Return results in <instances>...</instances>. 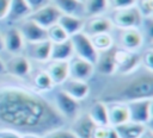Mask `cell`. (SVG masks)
I'll use <instances>...</instances> for the list:
<instances>
[{
  "label": "cell",
  "instance_id": "cell-18",
  "mask_svg": "<svg viewBox=\"0 0 153 138\" xmlns=\"http://www.w3.org/2000/svg\"><path fill=\"white\" fill-rule=\"evenodd\" d=\"M115 50L116 48H111L109 50L98 52L97 61L94 63V68L97 67V70L100 74L104 75H111L116 73V62H115Z\"/></svg>",
  "mask_w": 153,
  "mask_h": 138
},
{
  "label": "cell",
  "instance_id": "cell-38",
  "mask_svg": "<svg viewBox=\"0 0 153 138\" xmlns=\"http://www.w3.org/2000/svg\"><path fill=\"white\" fill-rule=\"evenodd\" d=\"M140 138H153V132H152L151 127H147L145 130V132L140 136Z\"/></svg>",
  "mask_w": 153,
  "mask_h": 138
},
{
  "label": "cell",
  "instance_id": "cell-12",
  "mask_svg": "<svg viewBox=\"0 0 153 138\" xmlns=\"http://www.w3.org/2000/svg\"><path fill=\"white\" fill-rule=\"evenodd\" d=\"M18 29H19L25 43H35V42H41V40L48 39L47 30L43 29L42 26L37 25L29 18L22 20L20 26Z\"/></svg>",
  "mask_w": 153,
  "mask_h": 138
},
{
  "label": "cell",
  "instance_id": "cell-3",
  "mask_svg": "<svg viewBox=\"0 0 153 138\" xmlns=\"http://www.w3.org/2000/svg\"><path fill=\"white\" fill-rule=\"evenodd\" d=\"M109 18L111 19L112 25L117 29H139L143 23V18L135 5L112 10Z\"/></svg>",
  "mask_w": 153,
  "mask_h": 138
},
{
  "label": "cell",
  "instance_id": "cell-37",
  "mask_svg": "<svg viewBox=\"0 0 153 138\" xmlns=\"http://www.w3.org/2000/svg\"><path fill=\"white\" fill-rule=\"evenodd\" d=\"M152 50H148L145 52L143 57H142V61H143V64H145V69L147 70H151L153 69V65H152Z\"/></svg>",
  "mask_w": 153,
  "mask_h": 138
},
{
  "label": "cell",
  "instance_id": "cell-19",
  "mask_svg": "<svg viewBox=\"0 0 153 138\" xmlns=\"http://www.w3.org/2000/svg\"><path fill=\"white\" fill-rule=\"evenodd\" d=\"M45 71L50 76L54 84H61L69 77L68 61H50Z\"/></svg>",
  "mask_w": 153,
  "mask_h": 138
},
{
  "label": "cell",
  "instance_id": "cell-24",
  "mask_svg": "<svg viewBox=\"0 0 153 138\" xmlns=\"http://www.w3.org/2000/svg\"><path fill=\"white\" fill-rule=\"evenodd\" d=\"M57 24L65 30V32L68 34V37L81 32L84 27V20L80 17L76 15H71V14H61Z\"/></svg>",
  "mask_w": 153,
  "mask_h": 138
},
{
  "label": "cell",
  "instance_id": "cell-2",
  "mask_svg": "<svg viewBox=\"0 0 153 138\" xmlns=\"http://www.w3.org/2000/svg\"><path fill=\"white\" fill-rule=\"evenodd\" d=\"M153 96V76L152 71L147 70L146 74L135 75L126 82H122L115 92L110 93L104 99V102L122 101L129 102L139 99H152Z\"/></svg>",
  "mask_w": 153,
  "mask_h": 138
},
{
  "label": "cell",
  "instance_id": "cell-39",
  "mask_svg": "<svg viewBox=\"0 0 153 138\" xmlns=\"http://www.w3.org/2000/svg\"><path fill=\"white\" fill-rule=\"evenodd\" d=\"M22 138H41L37 133H22Z\"/></svg>",
  "mask_w": 153,
  "mask_h": 138
},
{
  "label": "cell",
  "instance_id": "cell-25",
  "mask_svg": "<svg viewBox=\"0 0 153 138\" xmlns=\"http://www.w3.org/2000/svg\"><path fill=\"white\" fill-rule=\"evenodd\" d=\"M31 12L32 11L25 0H11L6 18H8L12 21H19L26 19Z\"/></svg>",
  "mask_w": 153,
  "mask_h": 138
},
{
  "label": "cell",
  "instance_id": "cell-21",
  "mask_svg": "<svg viewBox=\"0 0 153 138\" xmlns=\"http://www.w3.org/2000/svg\"><path fill=\"white\" fill-rule=\"evenodd\" d=\"M50 2L61 12V14H71L80 18L85 15L84 4L80 0H50Z\"/></svg>",
  "mask_w": 153,
  "mask_h": 138
},
{
  "label": "cell",
  "instance_id": "cell-17",
  "mask_svg": "<svg viewBox=\"0 0 153 138\" xmlns=\"http://www.w3.org/2000/svg\"><path fill=\"white\" fill-rule=\"evenodd\" d=\"M2 40H4V49H6L8 52L14 55L23 51L25 46V42L18 27L8 29L5 32V34H2Z\"/></svg>",
  "mask_w": 153,
  "mask_h": 138
},
{
  "label": "cell",
  "instance_id": "cell-22",
  "mask_svg": "<svg viewBox=\"0 0 153 138\" xmlns=\"http://www.w3.org/2000/svg\"><path fill=\"white\" fill-rule=\"evenodd\" d=\"M118 134V138H140V136L148 127L143 124H139L131 120H128L121 125L114 126Z\"/></svg>",
  "mask_w": 153,
  "mask_h": 138
},
{
  "label": "cell",
  "instance_id": "cell-10",
  "mask_svg": "<svg viewBox=\"0 0 153 138\" xmlns=\"http://www.w3.org/2000/svg\"><path fill=\"white\" fill-rule=\"evenodd\" d=\"M68 67H69V77L81 81H87L93 75L94 71V65L92 63L75 55L68 61Z\"/></svg>",
  "mask_w": 153,
  "mask_h": 138
},
{
  "label": "cell",
  "instance_id": "cell-15",
  "mask_svg": "<svg viewBox=\"0 0 153 138\" xmlns=\"http://www.w3.org/2000/svg\"><path fill=\"white\" fill-rule=\"evenodd\" d=\"M5 69L17 77H26L31 73V63L26 56L17 54L5 63Z\"/></svg>",
  "mask_w": 153,
  "mask_h": 138
},
{
  "label": "cell",
  "instance_id": "cell-13",
  "mask_svg": "<svg viewBox=\"0 0 153 138\" xmlns=\"http://www.w3.org/2000/svg\"><path fill=\"white\" fill-rule=\"evenodd\" d=\"M60 89L78 101H81L87 98L90 93V86L87 81H81L72 77H68L66 81H63L60 84Z\"/></svg>",
  "mask_w": 153,
  "mask_h": 138
},
{
  "label": "cell",
  "instance_id": "cell-28",
  "mask_svg": "<svg viewBox=\"0 0 153 138\" xmlns=\"http://www.w3.org/2000/svg\"><path fill=\"white\" fill-rule=\"evenodd\" d=\"M92 45L94 46V49L98 52L109 50L111 48H114V37L111 36L110 32H104V33H97L93 36H88Z\"/></svg>",
  "mask_w": 153,
  "mask_h": 138
},
{
  "label": "cell",
  "instance_id": "cell-27",
  "mask_svg": "<svg viewBox=\"0 0 153 138\" xmlns=\"http://www.w3.org/2000/svg\"><path fill=\"white\" fill-rule=\"evenodd\" d=\"M84 12L87 17L104 14L109 8L108 0H84Z\"/></svg>",
  "mask_w": 153,
  "mask_h": 138
},
{
  "label": "cell",
  "instance_id": "cell-16",
  "mask_svg": "<svg viewBox=\"0 0 153 138\" xmlns=\"http://www.w3.org/2000/svg\"><path fill=\"white\" fill-rule=\"evenodd\" d=\"M26 44V57L32 58L38 62H47L50 59V50L51 43L45 39L35 43H25Z\"/></svg>",
  "mask_w": 153,
  "mask_h": 138
},
{
  "label": "cell",
  "instance_id": "cell-34",
  "mask_svg": "<svg viewBox=\"0 0 153 138\" xmlns=\"http://www.w3.org/2000/svg\"><path fill=\"white\" fill-rule=\"evenodd\" d=\"M0 138H22V133L11 128H0Z\"/></svg>",
  "mask_w": 153,
  "mask_h": 138
},
{
  "label": "cell",
  "instance_id": "cell-11",
  "mask_svg": "<svg viewBox=\"0 0 153 138\" xmlns=\"http://www.w3.org/2000/svg\"><path fill=\"white\" fill-rule=\"evenodd\" d=\"M114 29L112 21L109 17L100 14V15H93L88 17L86 21H84L82 32L87 36H93L97 33H104V32H111Z\"/></svg>",
  "mask_w": 153,
  "mask_h": 138
},
{
  "label": "cell",
  "instance_id": "cell-31",
  "mask_svg": "<svg viewBox=\"0 0 153 138\" xmlns=\"http://www.w3.org/2000/svg\"><path fill=\"white\" fill-rule=\"evenodd\" d=\"M41 138H78V136L71 128H65L62 126L42 134Z\"/></svg>",
  "mask_w": 153,
  "mask_h": 138
},
{
  "label": "cell",
  "instance_id": "cell-7",
  "mask_svg": "<svg viewBox=\"0 0 153 138\" xmlns=\"http://www.w3.org/2000/svg\"><path fill=\"white\" fill-rule=\"evenodd\" d=\"M140 56L136 52L127 51L121 48H116L115 50V62H116V73H121L123 75L133 74L140 64Z\"/></svg>",
  "mask_w": 153,
  "mask_h": 138
},
{
  "label": "cell",
  "instance_id": "cell-35",
  "mask_svg": "<svg viewBox=\"0 0 153 138\" xmlns=\"http://www.w3.org/2000/svg\"><path fill=\"white\" fill-rule=\"evenodd\" d=\"M26 4L29 5V7L31 8V11H35V10H38L45 5H48L50 2V0H25Z\"/></svg>",
  "mask_w": 153,
  "mask_h": 138
},
{
  "label": "cell",
  "instance_id": "cell-29",
  "mask_svg": "<svg viewBox=\"0 0 153 138\" xmlns=\"http://www.w3.org/2000/svg\"><path fill=\"white\" fill-rule=\"evenodd\" d=\"M33 84L36 87V89L38 92H47L50 90L54 86L50 76L48 75V73L45 70L38 71L35 76H33Z\"/></svg>",
  "mask_w": 153,
  "mask_h": 138
},
{
  "label": "cell",
  "instance_id": "cell-9",
  "mask_svg": "<svg viewBox=\"0 0 153 138\" xmlns=\"http://www.w3.org/2000/svg\"><path fill=\"white\" fill-rule=\"evenodd\" d=\"M118 43L121 49L136 52L143 44V34L139 29H118Z\"/></svg>",
  "mask_w": 153,
  "mask_h": 138
},
{
  "label": "cell",
  "instance_id": "cell-5",
  "mask_svg": "<svg viewBox=\"0 0 153 138\" xmlns=\"http://www.w3.org/2000/svg\"><path fill=\"white\" fill-rule=\"evenodd\" d=\"M129 120L148 126L152 120V99H139L127 102Z\"/></svg>",
  "mask_w": 153,
  "mask_h": 138
},
{
  "label": "cell",
  "instance_id": "cell-36",
  "mask_svg": "<svg viewBox=\"0 0 153 138\" xmlns=\"http://www.w3.org/2000/svg\"><path fill=\"white\" fill-rule=\"evenodd\" d=\"M10 4H11V0H0V20L7 17Z\"/></svg>",
  "mask_w": 153,
  "mask_h": 138
},
{
  "label": "cell",
  "instance_id": "cell-32",
  "mask_svg": "<svg viewBox=\"0 0 153 138\" xmlns=\"http://www.w3.org/2000/svg\"><path fill=\"white\" fill-rule=\"evenodd\" d=\"M136 8L141 13L142 18L151 19L153 14V0H136Z\"/></svg>",
  "mask_w": 153,
  "mask_h": 138
},
{
  "label": "cell",
  "instance_id": "cell-41",
  "mask_svg": "<svg viewBox=\"0 0 153 138\" xmlns=\"http://www.w3.org/2000/svg\"><path fill=\"white\" fill-rule=\"evenodd\" d=\"M4 50V40H2V34L0 33V51Z\"/></svg>",
  "mask_w": 153,
  "mask_h": 138
},
{
  "label": "cell",
  "instance_id": "cell-14",
  "mask_svg": "<svg viewBox=\"0 0 153 138\" xmlns=\"http://www.w3.org/2000/svg\"><path fill=\"white\" fill-rule=\"evenodd\" d=\"M108 108V118L109 125L117 126L129 120V112L127 102L122 101H110L105 102Z\"/></svg>",
  "mask_w": 153,
  "mask_h": 138
},
{
  "label": "cell",
  "instance_id": "cell-4",
  "mask_svg": "<svg viewBox=\"0 0 153 138\" xmlns=\"http://www.w3.org/2000/svg\"><path fill=\"white\" fill-rule=\"evenodd\" d=\"M69 40L72 43L74 55L88 61L90 63H92L94 65L97 57H98V51L92 45L90 37L81 31V32H78V33L71 36Z\"/></svg>",
  "mask_w": 153,
  "mask_h": 138
},
{
  "label": "cell",
  "instance_id": "cell-1",
  "mask_svg": "<svg viewBox=\"0 0 153 138\" xmlns=\"http://www.w3.org/2000/svg\"><path fill=\"white\" fill-rule=\"evenodd\" d=\"M65 118L38 92L18 84L0 86V124L19 133L39 136L62 127Z\"/></svg>",
  "mask_w": 153,
  "mask_h": 138
},
{
  "label": "cell",
  "instance_id": "cell-40",
  "mask_svg": "<svg viewBox=\"0 0 153 138\" xmlns=\"http://www.w3.org/2000/svg\"><path fill=\"white\" fill-rule=\"evenodd\" d=\"M6 71V69H5V62L1 59V57H0V74H2V73H5Z\"/></svg>",
  "mask_w": 153,
  "mask_h": 138
},
{
  "label": "cell",
  "instance_id": "cell-23",
  "mask_svg": "<svg viewBox=\"0 0 153 138\" xmlns=\"http://www.w3.org/2000/svg\"><path fill=\"white\" fill-rule=\"evenodd\" d=\"M73 56L74 51L69 39L60 43H51L49 61H69Z\"/></svg>",
  "mask_w": 153,
  "mask_h": 138
},
{
  "label": "cell",
  "instance_id": "cell-26",
  "mask_svg": "<svg viewBox=\"0 0 153 138\" xmlns=\"http://www.w3.org/2000/svg\"><path fill=\"white\" fill-rule=\"evenodd\" d=\"M87 114H88L90 119L97 126H106V125H109L108 108H106V104L104 101H96V102H93L92 106L90 107Z\"/></svg>",
  "mask_w": 153,
  "mask_h": 138
},
{
  "label": "cell",
  "instance_id": "cell-42",
  "mask_svg": "<svg viewBox=\"0 0 153 138\" xmlns=\"http://www.w3.org/2000/svg\"><path fill=\"white\" fill-rule=\"evenodd\" d=\"M80 1H81V2H84V0H80Z\"/></svg>",
  "mask_w": 153,
  "mask_h": 138
},
{
  "label": "cell",
  "instance_id": "cell-6",
  "mask_svg": "<svg viewBox=\"0 0 153 138\" xmlns=\"http://www.w3.org/2000/svg\"><path fill=\"white\" fill-rule=\"evenodd\" d=\"M53 105L65 119H74L76 115H79V109H80L79 101L73 99L61 89H59L55 93Z\"/></svg>",
  "mask_w": 153,
  "mask_h": 138
},
{
  "label": "cell",
  "instance_id": "cell-20",
  "mask_svg": "<svg viewBox=\"0 0 153 138\" xmlns=\"http://www.w3.org/2000/svg\"><path fill=\"white\" fill-rule=\"evenodd\" d=\"M96 126L97 125L90 119L88 114H81L74 118V124L71 130L78 138H92V132Z\"/></svg>",
  "mask_w": 153,
  "mask_h": 138
},
{
  "label": "cell",
  "instance_id": "cell-8",
  "mask_svg": "<svg viewBox=\"0 0 153 138\" xmlns=\"http://www.w3.org/2000/svg\"><path fill=\"white\" fill-rule=\"evenodd\" d=\"M60 15H61V12L51 2H49L48 5L32 11L27 18L47 30L48 27H50L57 23Z\"/></svg>",
  "mask_w": 153,
  "mask_h": 138
},
{
  "label": "cell",
  "instance_id": "cell-30",
  "mask_svg": "<svg viewBox=\"0 0 153 138\" xmlns=\"http://www.w3.org/2000/svg\"><path fill=\"white\" fill-rule=\"evenodd\" d=\"M47 38L50 43H60V42H65L69 39L68 34L57 23L47 29Z\"/></svg>",
  "mask_w": 153,
  "mask_h": 138
},
{
  "label": "cell",
  "instance_id": "cell-33",
  "mask_svg": "<svg viewBox=\"0 0 153 138\" xmlns=\"http://www.w3.org/2000/svg\"><path fill=\"white\" fill-rule=\"evenodd\" d=\"M108 2H109V7H111L112 10H117V8H126L134 6L136 4V0H108Z\"/></svg>",
  "mask_w": 153,
  "mask_h": 138
}]
</instances>
